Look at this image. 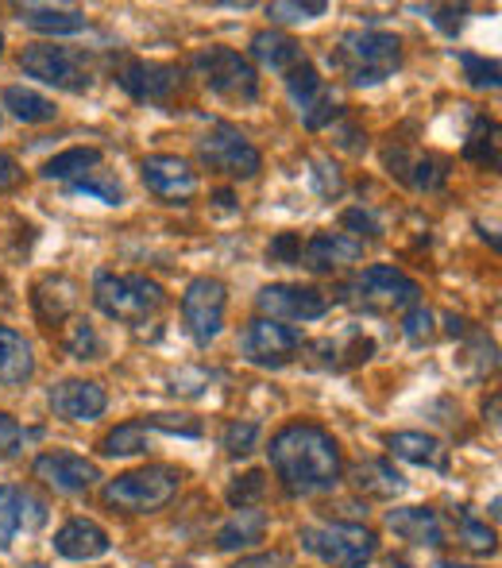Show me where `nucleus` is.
<instances>
[{
    "label": "nucleus",
    "instance_id": "22",
    "mask_svg": "<svg viewBox=\"0 0 502 568\" xmlns=\"http://www.w3.org/2000/svg\"><path fill=\"white\" fill-rule=\"evenodd\" d=\"M387 526L398 534V538L413 541V546H444V526H441V515L429 507H398L387 515Z\"/></svg>",
    "mask_w": 502,
    "mask_h": 568
},
{
    "label": "nucleus",
    "instance_id": "30",
    "mask_svg": "<svg viewBox=\"0 0 502 568\" xmlns=\"http://www.w3.org/2000/svg\"><path fill=\"white\" fill-rule=\"evenodd\" d=\"M4 109L20 120V124H51V120L59 116L54 101L43 98V93H35V90H28V85H8Z\"/></svg>",
    "mask_w": 502,
    "mask_h": 568
},
{
    "label": "nucleus",
    "instance_id": "15",
    "mask_svg": "<svg viewBox=\"0 0 502 568\" xmlns=\"http://www.w3.org/2000/svg\"><path fill=\"white\" fill-rule=\"evenodd\" d=\"M140 174H143V186L171 205H189L197 197L194 166L178 155H163V151H158V155H147L140 163Z\"/></svg>",
    "mask_w": 502,
    "mask_h": 568
},
{
    "label": "nucleus",
    "instance_id": "8",
    "mask_svg": "<svg viewBox=\"0 0 502 568\" xmlns=\"http://www.w3.org/2000/svg\"><path fill=\"white\" fill-rule=\"evenodd\" d=\"M194 74L202 78L205 90L225 101H244V105H252V101L259 98L255 67L244 54H236L233 47H205V51H197Z\"/></svg>",
    "mask_w": 502,
    "mask_h": 568
},
{
    "label": "nucleus",
    "instance_id": "41",
    "mask_svg": "<svg viewBox=\"0 0 502 568\" xmlns=\"http://www.w3.org/2000/svg\"><path fill=\"white\" fill-rule=\"evenodd\" d=\"M267 260L278 263V267H298L301 260V236L298 232H278L267 244Z\"/></svg>",
    "mask_w": 502,
    "mask_h": 568
},
{
    "label": "nucleus",
    "instance_id": "52",
    "mask_svg": "<svg viewBox=\"0 0 502 568\" xmlns=\"http://www.w3.org/2000/svg\"><path fill=\"white\" fill-rule=\"evenodd\" d=\"M390 568H406V565H390Z\"/></svg>",
    "mask_w": 502,
    "mask_h": 568
},
{
    "label": "nucleus",
    "instance_id": "36",
    "mask_svg": "<svg viewBox=\"0 0 502 568\" xmlns=\"http://www.w3.org/2000/svg\"><path fill=\"white\" fill-rule=\"evenodd\" d=\"M457 62L464 67V78L472 90H499V62L488 59V54H472V51H460Z\"/></svg>",
    "mask_w": 502,
    "mask_h": 568
},
{
    "label": "nucleus",
    "instance_id": "25",
    "mask_svg": "<svg viewBox=\"0 0 502 568\" xmlns=\"http://www.w3.org/2000/svg\"><path fill=\"white\" fill-rule=\"evenodd\" d=\"M20 23H28L31 31H43V36H78V31L90 28L85 12H78V8H51V4H23Z\"/></svg>",
    "mask_w": 502,
    "mask_h": 568
},
{
    "label": "nucleus",
    "instance_id": "4",
    "mask_svg": "<svg viewBox=\"0 0 502 568\" xmlns=\"http://www.w3.org/2000/svg\"><path fill=\"white\" fill-rule=\"evenodd\" d=\"M182 471L171 464H147V468L124 471V476L109 479L105 484V503L127 515H155L166 503L178 495Z\"/></svg>",
    "mask_w": 502,
    "mask_h": 568
},
{
    "label": "nucleus",
    "instance_id": "42",
    "mask_svg": "<svg viewBox=\"0 0 502 568\" xmlns=\"http://www.w3.org/2000/svg\"><path fill=\"white\" fill-rule=\"evenodd\" d=\"M263 491H267V471H248V476H240L228 487V503L233 507H252Z\"/></svg>",
    "mask_w": 502,
    "mask_h": 568
},
{
    "label": "nucleus",
    "instance_id": "12",
    "mask_svg": "<svg viewBox=\"0 0 502 568\" xmlns=\"http://www.w3.org/2000/svg\"><path fill=\"white\" fill-rule=\"evenodd\" d=\"M286 93H290L294 109H298L301 124H306L309 132H321V128H329V124H337V120H340L337 98H332L329 85H325V78L317 74L309 62H301L298 70H290V74H286Z\"/></svg>",
    "mask_w": 502,
    "mask_h": 568
},
{
    "label": "nucleus",
    "instance_id": "2",
    "mask_svg": "<svg viewBox=\"0 0 502 568\" xmlns=\"http://www.w3.org/2000/svg\"><path fill=\"white\" fill-rule=\"evenodd\" d=\"M337 67L352 85H379L402 67V39L390 31L368 28V31H345L337 47Z\"/></svg>",
    "mask_w": 502,
    "mask_h": 568
},
{
    "label": "nucleus",
    "instance_id": "5",
    "mask_svg": "<svg viewBox=\"0 0 502 568\" xmlns=\"http://www.w3.org/2000/svg\"><path fill=\"white\" fill-rule=\"evenodd\" d=\"M301 549L332 568H363L376 557L379 538L360 523H314L301 526Z\"/></svg>",
    "mask_w": 502,
    "mask_h": 568
},
{
    "label": "nucleus",
    "instance_id": "29",
    "mask_svg": "<svg viewBox=\"0 0 502 568\" xmlns=\"http://www.w3.org/2000/svg\"><path fill=\"white\" fill-rule=\"evenodd\" d=\"M101 148H70L62 151V155L47 159L43 163V179H54V182H70L74 186L78 179H85L90 171H98L101 166Z\"/></svg>",
    "mask_w": 502,
    "mask_h": 568
},
{
    "label": "nucleus",
    "instance_id": "26",
    "mask_svg": "<svg viewBox=\"0 0 502 568\" xmlns=\"http://www.w3.org/2000/svg\"><path fill=\"white\" fill-rule=\"evenodd\" d=\"M352 484L360 495H371V499H395V495L406 491V479L395 471V464L387 460H363L352 468Z\"/></svg>",
    "mask_w": 502,
    "mask_h": 568
},
{
    "label": "nucleus",
    "instance_id": "37",
    "mask_svg": "<svg viewBox=\"0 0 502 568\" xmlns=\"http://www.w3.org/2000/svg\"><path fill=\"white\" fill-rule=\"evenodd\" d=\"M62 344H66V352L74 359H101V352H105V344H101L98 337V329H93L90 322H70V329H66V337H62Z\"/></svg>",
    "mask_w": 502,
    "mask_h": 568
},
{
    "label": "nucleus",
    "instance_id": "34",
    "mask_svg": "<svg viewBox=\"0 0 502 568\" xmlns=\"http://www.w3.org/2000/svg\"><path fill=\"white\" fill-rule=\"evenodd\" d=\"M457 526H460V541H464L472 554H495L499 549V541H495V530H491L483 518H475V515H468V510H457Z\"/></svg>",
    "mask_w": 502,
    "mask_h": 568
},
{
    "label": "nucleus",
    "instance_id": "19",
    "mask_svg": "<svg viewBox=\"0 0 502 568\" xmlns=\"http://www.w3.org/2000/svg\"><path fill=\"white\" fill-rule=\"evenodd\" d=\"M363 255V244L348 232H314V236L301 244V260L298 267H309L317 275H329V271L356 263Z\"/></svg>",
    "mask_w": 502,
    "mask_h": 568
},
{
    "label": "nucleus",
    "instance_id": "9",
    "mask_svg": "<svg viewBox=\"0 0 502 568\" xmlns=\"http://www.w3.org/2000/svg\"><path fill=\"white\" fill-rule=\"evenodd\" d=\"M197 159H202L209 171H221L228 179H255L263 166L259 148L228 120H213L209 132L197 140Z\"/></svg>",
    "mask_w": 502,
    "mask_h": 568
},
{
    "label": "nucleus",
    "instance_id": "13",
    "mask_svg": "<svg viewBox=\"0 0 502 568\" xmlns=\"http://www.w3.org/2000/svg\"><path fill=\"white\" fill-rule=\"evenodd\" d=\"M255 306L270 322H317L329 314V298L317 286H298V283H270L255 294Z\"/></svg>",
    "mask_w": 502,
    "mask_h": 568
},
{
    "label": "nucleus",
    "instance_id": "14",
    "mask_svg": "<svg viewBox=\"0 0 502 568\" xmlns=\"http://www.w3.org/2000/svg\"><path fill=\"white\" fill-rule=\"evenodd\" d=\"M116 82L132 101L143 105H166V101L178 93L182 85V70L171 62H147V59H124L116 67Z\"/></svg>",
    "mask_w": 502,
    "mask_h": 568
},
{
    "label": "nucleus",
    "instance_id": "23",
    "mask_svg": "<svg viewBox=\"0 0 502 568\" xmlns=\"http://www.w3.org/2000/svg\"><path fill=\"white\" fill-rule=\"evenodd\" d=\"M35 375V352L16 329L0 325V387H23Z\"/></svg>",
    "mask_w": 502,
    "mask_h": 568
},
{
    "label": "nucleus",
    "instance_id": "16",
    "mask_svg": "<svg viewBox=\"0 0 502 568\" xmlns=\"http://www.w3.org/2000/svg\"><path fill=\"white\" fill-rule=\"evenodd\" d=\"M31 471H35L39 484L51 487L54 495L90 491V487L101 479V468H98V464L85 460V456H78V453H43V456H35Z\"/></svg>",
    "mask_w": 502,
    "mask_h": 568
},
{
    "label": "nucleus",
    "instance_id": "27",
    "mask_svg": "<svg viewBox=\"0 0 502 568\" xmlns=\"http://www.w3.org/2000/svg\"><path fill=\"white\" fill-rule=\"evenodd\" d=\"M263 534H267V515L255 507H240L217 530V549H248L255 541H263Z\"/></svg>",
    "mask_w": 502,
    "mask_h": 568
},
{
    "label": "nucleus",
    "instance_id": "43",
    "mask_svg": "<svg viewBox=\"0 0 502 568\" xmlns=\"http://www.w3.org/2000/svg\"><path fill=\"white\" fill-rule=\"evenodd\" d=\"M345 229L348 232H360V236H382V221L376 210L368 205H356V210L345 213Z\"/></svg>",
    "mask_w": 502,
    "mask_h": 568
},
{
    "label": "nucleus",
    "instance_id": "10",
    "mask_svg": "<svg viewBox=\"0 0 502 568\" xmlns=\"http://www.w3.org/2000/svg\"><path fill=\"white\" fill-rule=\"evenodd\" d=\"M225 310H228V291L221 278H194L182 294V325L194 337V344H209L217 341V333L225 329Z\"/></svg>",
    "mask_w": 502,
    "mask_h": 568
},
{
    "label": "nucleus",
    "instance_id": "44",
    "mask_svg": "<svg viewBox=\"0 0 502 568\" xmlns=\"http://www.w3.org/2000/svg\"><path fill=\"white\" fill-rule=\"evenodd\" d=\"M464 16H468V8H452V4L429 8V20H433L437 28L444 31V36H457V31L464 28Z\"/></svg>",
    "mask_w": 502,
    "mask_h": 568
},
{
    "label": "nucleus",
    "instance_id": "38",
    "mask_svg": "<svg viewBox=\"0 0 502 568\" xmlns=\"http://www.w3.org/2000/svg\"><path fill=\"white\" fill-rule=\"evenodd\" d=\"M309 182H314L317 194L329 197V202L345 194V174H340V166L332 163V159H325V155L309 159Z\"/></svg>",
    "mask_w": 502,
    "mask_h": 568
},
{
    "label": "nucleus",
    "instance_id": "31",
    "mask_svg": "<svg viewBox=\"0 0 502 568\" xmlns=\"http://www.w3.org/2000/svg\"><path fill=\"white\" fill-rule=\"evenodd\" d=\"M155 434V429L147 426V418L140 422H124V426H116L113 434L101 442V453L105 456H135L147 449V437Z\"/></svg>",
    "mask_w": 502,
    "mask_h": 568
},
{
    "label": "nucleus",
    "instance_id": "1",
    "mask_svg": "<svg viewBox=\"0 0 502 568\" xmlns=\"http://www.w3.org/2000/svg\"><path fill=\"white\" fill-rule=\"evenodd\" d=\"M270 468L290 495L332 491L345 476V456L329 429L317 422H290L270 437Z\"/></svg>",
    "mask_w": 502,
    "mask_h": 568
},
{
    "label": "nucleus",
    "instance_id": "50",
    "mask_svg": "<svg viewBox=\"0 0 502 568\" xmlns=\"http://www.w3.org/2000/svg\"><path fill=\"white\" fill-rule=\"evenodd\" d=\"M433 568H472V565H457V561H437Z\"/></svg>",
    "mask_w": 502,
    "mask_h": 568
},
{
    "label": "nucleus",
    "instance_id": "40",
    "mask_svg": "<svg viewBox=\"0 0 502 568\" xmlns=\"http://www.w3.org/2000/svg\"><path fill=\"white\" fill-rule=\"evenodd\" d=\"M402 333H406V341L410 344H426V341H433V310L429 306H410L406 310V317H402Z\"/></svg>",
    "mask_w": 502,
    "mask_h": 568
},
{
    "label": "nucleus",
    "instance_id": "35",
    "mask_svg": "<svg viewBox=\"0 0 502 568\" xmlns=\"http://www.w3.org/2000/svg\"><path fill=\"white\" fill-rule=\"evenodd\" d=\"M325 12H329L325 0H275V4H267V16L275 23H314Z\"/></svg>",
    "mask_w": 502,
    "mask_h": 568
},
{
    "label": "nucleus",
    "instance_id": "24",
    "mask_svg": "<svg viewBox=\"0 0 502 568\" xmlns=\"http://www.w3.org/2000/svg\"><path fill=\"white\" fill-rule=\"evenodd\" d=\"M387 449L395 456H402V460H410V464H421V468L449 471V449H444V445L437 442V437H429V434H413V429L390 434Z\"/></svg>",
    "mask_w": 502,
    "mask_h": 568
},
{
    "label": "nucleus",
    "instance_id": "17",
    "mask_svg": "<svg viewBox=\"0 0 502 568\" xmlns=\"http://www.w3.org/2000/svg\"><path fill=\"white\" fill-rule=\"evenodd\" d=\"M47 403H51L54 418H62V422H93L105 414L109 395H105V387L93 379H62L51 387Z\"/></svg>",
    "mask_w": 502,
    "mask_h": 568
},
{
    "label": "nucleus",
    "instance_id": "21",
    "mask_svg": "<svg viewBox=\"0 0 502 568\" xmlns=\"http://www.w3.org/2000/svg\"><path fill=\"white\" fill-rule=\"evenodd\" d=\"M109 534L101 530L98 523H90V518H74V523H66L59 534H54V549H59V557H66V561H93V557H105L109 554Z\"/></svg>",
    "mask_w": 502,
    "mask_h": 568
},
{
    "label": "nucleus",
    "instance_id": "48",
    "mask_svg": "<svg viewBox=\"0 0 502 568\" xmlns=\"http://www.w3.org/2000/svg\"><path fill=\"white\" fill-rule=\"evenodd\" d=\"M283 565H286L283 554H263V557H244L233 568H283Z\"/></svg>",
    "mask_w": 502,
    "mask_h": 568
},
{
    "label": "nucleus",
    "instance_id": "32",
    "mask_svg": "<svg viewBox=\"0 0 502 568\" xmlns=\"http://www.w3.org/2000/svg\"><path fill=\"white\" fill-rule=\"evenodd\" d=\"M23 507H28V491L0 484V549L12 546V538L23 526Z\"/></svg>",
    "mask_w": 502,
    "mask_h": 568
},
{
    "label": "nucleus",
    "instance_id": "28",
    "mask_svg": "<svg viewBox=\"0 0 502 568\" xmlns=\"http://www.w3.org/2000/svg\"><path fill=\"white\" fill-rule=\"evenodd\" d=\"M464 159L483 171H495L499 166V124L483 113H472V128H468L464 140Z\"/></svg>",
    "mask_w": 502,
    "mask_h": 568
},
{
    "label": "nucleus",
    "instance_id": "6",
    "mask_svg": "<svg viewBox=\"0 0 502 568\" xmlns=\"http://www.w3.org/2000/svg\"><path fill=\"white\" fill-rule=\"evenodd\" d=\"M348 294H352L348 302L363 314H406L421 302V286L390 263H371L368 271H360Z\"/></svg>",
    "mask_w": 502,
    "mask_h": 568
},
{
    "label": "nucleus",
    "instance_id": "46",
    "mask_svg": "<svg viewBox=\"0 0 502 568\" xmlns=\"http://www.w3.org/2000/svg\"><path fill=\"white\" fill-rule=\"evenodd\" d=\"M20 179H23L20 163H16V159L8 155V151H0V194H8V190L20 186Z\"/></svg>",
    "mask_w": 502,
    "mask_h": 568
},
{
    "label": "nucleus",
    "instance_id": "3",
    "mask_svg": "<svg viewBox=\"0 0 502 568\" xmlns=\"http://www.w3.org/2000/svg\"><path fill=\"white\" fill-rule=\"evenodd\" d=\"M93 302L113 322L140 325L163 310L166 291L147 275H113V271H101L93 278Z\"/></svg>",
    "mask_w": 502,
    "mask_h": 568
},
{
    "label": "nucleus",
    "instance_id": "39",
    "mask_svg": "<svg viewBox=\"0 0 502 568\" xmlns=\"http://www.w3.org/2000/svg\"><path fill=\"white\" fill-rule=\"evenodd\" d=\"M255 445H259V426L248 418H236L225 426V434H221V449L228 456H248Z\"/></svg>",
    "mask_w": 502,
    "mask_h": 568
},
{
    "label": "nucleus",
    "instance_id": "45",
    "mask_svg": "<svg viewBox=\"0 0 502 568\" xmlns=\"http://www.w3.org/2000/svg\"><path fill=\"white\" fill-rule=\"evenodd\" d=\"M20 437H23V429H20V422L12 418V414H4L0 410V456H8L20 445Z\"/></svg>",
    "mask_w": 502,
    "mask_h": 568
},
{
    "label": "nucleus",
    "instance_id": "18",
    "mask_svg": "<svg viewBox=\"0 0 502 568\" xmlns=\"http://www.w3.org/2000/svg\"><path fill=\"white\" fill-rule=\"evenodd\" d=\"M382 163H387V171L395 174L402 186L418 190V194H433V190H441L444 182H449V171H444L441 159L421 155V151H410V148H395V143L382 151Z\"/></svg>",
    "mask_w": 502,
    "mask_h": 568
},
{
    "label": "nucleus",
    "instance_id": "51",
    "mask_svg": "<svg viewBox=\"0 0 502 568\" xmlns=\"http://www.w3.org/2000/svg\"><path fill=\"white\" fill-rule=\"evenodd\" d=\"M0 54H4V31H0Z\"/></svg>",
    "mask_w": 502,
    "mask_h": 568
},
{
    "label": "nucleus",
    "instance_id": "20",
    "mask_svg": "<svg viewBox=\"0 0 502 568\" xmlns=\"http://www.w3.org/2000/svg\"><path fill=\"white\" fill-rule=\"evenodd\" d=\"M252 59L259 62L270 74H290L306 62V51H301L298 39H290L286 31H255L252 36Z\"/></svg>",
    "mask_w": 502,
    "mask_h": 568
},
{
    "label": "nucleus",
    "instance_id": "47",
    "mask_svg": "<svg viewBox=\"0 0 502 568\" xmlns=\"http://www.w3.org/2000/svg\"><path fill=\"white\" fill-rule=\"evenodd\" d=\"M340 148H348V151H363V148H368V132H360V128L345 124V128H340Z\"/></svg>",
    "mask_w": 502,
    "mask_h": 568
},
{
    "label": "nucleus",
    "instance_id": "33",
    "mask_svg": "<svg viewBox=\"0 0 502 568\" xmlns=\"http://www.w3.org/2000/svg\"><path fill=\"white\" fill-rule=\"evenodd\" d=\"M70 194H85V197H98V202L105 205H124V186L121 179H116L113 171H90L85 179H78L74 186H70Z\"/></svg>",
    "mask_w": 502,
    "mask_h": 568
},
{
    "label": "nucleus",
    "instance_id": "7",
    "mask_svg": "<svg viewBox=\"0 0 502 568\" xmlns=\"http://www.w3.org/2000/svg\"><path fill=\"white\" fill-rule=\"evenodd\" d=\"M20 70L28 78L43 85H54V90L66 93H85L93 90V67L82 51L74 47H54V43H31L23 47L20 54Z\"/></svg>",
    "mask_w": 502,
    "mask_h": 568
},
{
    "label": "nucleus",
    "instance_id": "49",
    "mask_svg": "<svg viewBox=\"0 0 502 568\" xmlns=\"http://www.w3.org/2000/svg\"><path fill=\"white\" fill-rule=\"evenodd\" d=\"M483 418L491 422V429H499V395H491V403L483 406Z\"/></svg>",
    "mask_w": 502,
    "mask_h": 568
},
{
    "label": "nucleus",
    "instance_id": "11",
    "mask_svg": "<svg viewBox=\"0 0 502 568\" xmlns=\"http://www.w3.org/2000/svg\"><path fill=\"white\" fill-rule=\"evenodd\" d=\"M301 348V333L290 329L283 322H270V317H252L240 329V356L255 367H286Z\"/></svg>",
    "mask_w": 502,
    "mask_h": 568
}]
</instances>
